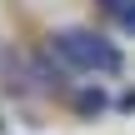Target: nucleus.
<instances>
[{"instance_id": "7ed1b4c3", "label": "nucleus", "mask_w": 135, "mask_h": 135, "mask_svg": "<svg viewBox=\"0 0 135 135\" xmlns=\"http://www.w3.org/2000/svg\"><path fill=\"white\" fill-rule=\"evenodd\" d=\"M105 10H115V15H125V0H100Z\"/></svg>"}, {"instance_id": "f257e3e1", "label": "nucleus", "mask_w": 135, "mask_h": 135, "mask_svg": "<svg viewBox=\"0 0 135 135\" xmlns=\"http://www.w3.org/2000/svg\"><path fill=\"white\" fill-rule=\"evenodd\" d=\"M50 55H60L65 65H75V70H120V50L110 45V40H100V35H90V30H65V35H55L50 40Z\"/></svg>"}, {"instance_id": "f03ea898", "label": "nucleus", "mask_w": 135, "mask_h": 135, "mask_svg": "<svg viewBox=\"0 0 135 135\" xmlns=\"http://www.w3.org/2000/svg\"><path fill=\"white\" fill-rule=\"evenodd\" d=\"M75 105H80L85 115H95V110L105 105V95H100V90H80V95H75Z\"/></svg>"}]
</instances>
